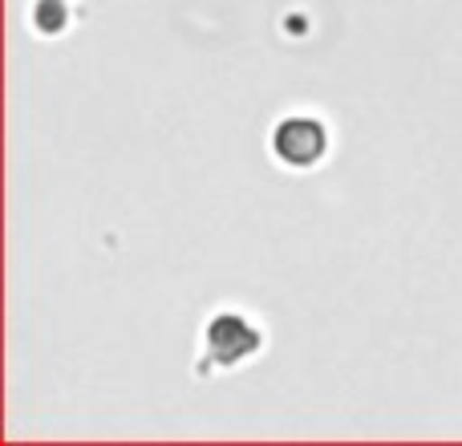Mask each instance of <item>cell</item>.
Returning a JSON list of instances; mask_svg holds the SVG:
<instances>
[{"instance_id":"6da1fadb","label":"cell","mask_w":462,"mask_h":446,"mask_svg":"<svg viewBox=\"0 0 462 446\" xmlns=\"http://www.w3.org/2000/svg\"><path fill=\"white\" fill-rule=\"evenodd\" d=\"M268 345L263 325L244 309H216L199 329V358H195V377L211 382L219 374H236L247 361H255Z\"/></svg>"},{"instance_id":"7a4b0ae2","label":"cell","mask_w":462,"mask_h":446,"mask_svg":"<svg viewBox=\"0 0 462 446\" xmlns=\"http://www.w3.org/2000/svg\"><path fill=\"white\" fill-rule=\"evenodd\" d=\"M328 151H333V130L320 114L292 110L272 122L268 154L276 159V167L292 171V175H309L328 159Z\"/></svg>"},{"instance_id":"3957f363","label":"cell","mask_w":462,"mask_h":446,"mask_svg":"<svg viewBox=\"0 0 462 446\" xmlns=\"http://www.w3.org/2000/svg\"><path fill=\"white\" fill-rule=\"evenodd\" d=\"M73 16H78L73 0H29V29L45 41L65 37L73 29Z\"/></svg>"}]
</instances>
